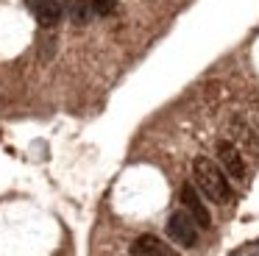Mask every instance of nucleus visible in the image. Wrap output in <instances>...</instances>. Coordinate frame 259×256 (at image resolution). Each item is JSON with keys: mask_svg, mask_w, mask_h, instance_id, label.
<instances>
[{"mask_svg": "<svg viewBox=\"0 0 259 256\" xmlns=\"http://www.w3.org/2000/svg\"><path fill=\"white\" fill-rule=\"evenodd\" d=\"M192 176H195V184L201 187V192L206 195L214 203H229L231 200V184L226 178V173L214 164L206 156H198L192 161Z\"/></svg>", "mask_w": 259, "mask_h": 256, "instance_id": "1", "label": "nucleus"}, {"mask_svg": "<svg viewBox=\"0 0 259 256\" xmlns=\"http://www.w3.org/2000/svg\"><path fill=\"white\" fill-rule=\"evenodd\" d=\"M167 234H170V239H173V242L184 245V248H192V245L198 242V223L192 220L184 209L173 211V215H170V220H167Z\"/></svg>", "mask_w": 259, "mask_h": 256, "instance_id": "2", "label": "nucleus"}, {"mask_svg": "<svg viewBox=\"0 0 259 256\" xmlns=\"http://www.w3.org/2000/svg\"><path fill=\"white\" fill-rule=\"evenodd\" d=\"M218 159L220 164H223V173L229 178H234V181H245V159H242V153L237 150L234 142H229V139H220L218 142Z\"/></svg>", "mask_w": 259, "mask_h": 256, "instance_id": "3", "label": "nucleus"}, {"mask_svg": "<svg viewBox=\"0 0 259 256\" xmlns=\"http://www.w3.org/2000/svg\"><path fill=\"white\" fill-rule=\"evenodd\" d=\"M181 206H184V211L198 223V228L212 226V215H209L206 203L201 200V192H198L192 184H184V187H181Z\"/></svg>", "mask_w": 259, "mask_h": 256, "instance_id": "4", "label": "nucleus"}, {"mask_svg": "<svg viewBox=\"0 0 259 256\" xmlns=\"http://www.w3.org/2000/svg\"><path fill=\"white\" fill-rule=\"evenodd\" d=\"M131 256H173V250H170L167 242H162L153 234H142L131 245Z\"/></svg>", "mask_w": 259, "mask_h": 256, "instance_id": "5", "label": "nucleus"}, {"mask_svg": "<svg viewBox=\"0 0 259 256\" xmlns=\"http://www.w3.org/2000/svg\"><path fill=\"white\" fill-rule=\"evenodd\" d=\"M36 20H39V25H45V28L59 25V22H62V6H59L56 0H48V3L42 6V11L36 14Z\"/></svg>", "mask_w": 259, "mask_h": 256, "instance_id": "6", "label": "nucleus"}, {"mask_svg": "<svg viewBox=\"0 0 259 256\" xmlns=\"http://www.w3.org/2000/svg\"><path fill=\"white\" fill-rule=\"evenodd\" d=\"M90 9H92L90 0H73V6H70V17H73L75 25H87V22H90Z\"/></svg>", "mask_w": 259, "mask_h": 256, "instance_id": "7", "label": "nucleus"}, {"mask_svg": "<svg viewBox=\"0 0 259 256\" xmlns=\"http://www.w3.org/2000/svg\"><path fill=\"white\" fill-rule=\"evenodd\" d=\"M90 3H92V11L101 14V17H106L109 11H112V0H90Z\"/></svg>", "mask_w": 259, "mask_h": 256, "instance_id": "8", "label": "nucleus"}, {"mask_svg": "<svg viewBox=\"0 0 259 256\" xmlns=\"http://www.w3.org/2000/svg\"><path fill=\"white\" fill-rule=\"evenodd\" d=\"M25 3H28V9L34 11V17H36V14H39V11H42V6L48 3V0H25Z\"/></svg>", "mask_w": 259, "mask_h": 256, "instance_id": "9", "label": "nucleus"}]
</instances>
